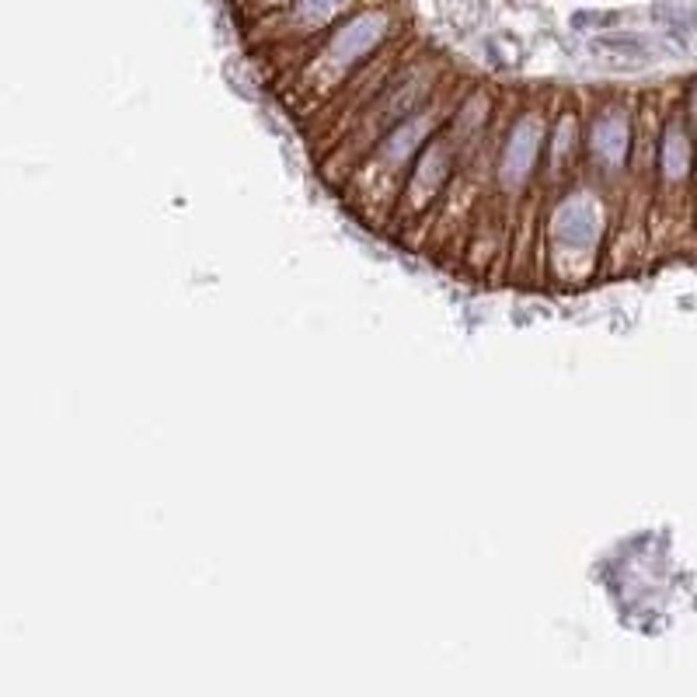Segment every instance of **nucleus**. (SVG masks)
<instances>
[{"label":"nucleus","mask_w":697,"mask_h":697,"mask_svg":"<svg viewBox=\"0 0 697 697\" xmlns=\"http://www.w3.org/2000/svg\"><path fill=\"white\" fill-rule=\"evenodd\" d=\"M461 161H464V151L457 147V140L450 136V130L443 123V130L426 143V151L419 154L412 175H408V182L401 188L391 234H398L401 242H416V227H419V245L426 242L447 188L457 178Z\"/></svg>","instance_id":"7"},{"label":"nucleus","mask_w":697,"mask_h":697,"mask_svg":"<svg viewBox=\"0 0 697 697\" xmlns=\"http://www.w3.org/2000/svg\"><path fill=\"white\" fill-rule=\"evenodd\" d=\"M461 94H447V88L432 102H426L416 115H408L401 126H394L377 147L363 157V164L349 175V182L339 188L346 206L363 216L370 227H391L394 209L401 199V188L412 175L419 154L426 143L443 130L453 105Z\"/></svg>","instance_id":"2"},{"label":"nucleus","mask_w":697,"mask_h":697,"mask_svg":"<svg viewBox=\"0 0 697 697\" xmlns=\"http://www.w3.org/2000/svg\"><path fill=\"white\" fill-rule=\"evenodd\" d=\"M694 206H697V143H694L684 105H677L663 115L648 242H663L666 227L669 230L687 227Z\"/></svg>","instance_id":"5"},{"label":"nucleus","mask_w":697,"mask_h":697,"mask_svg":"<svg viewBox=\"0 0 697 697\" xmlns=\"http://www.w3.org/2000/svg\"><path fill=\"white\" fill-rule=\"evenodd\" d=\"M638 105L621 91L599 94L586 105V164L583 175L621 203L632 172Z\"/></svg>","instance_id":"6"},{"label":"nucleus","mask_w":697,"mask_h":697,"mask_svg":"<svg viewBox=\"0 0 697 697\" xmlns=\"http://www.w3.org/2000/svg\"><path fill=\"white\" fill-rule=\"evenodd\" d=\"M440 91H443V78L432 63H401L391 74V81L373 94V102L352 119L349 130L335 140V147L321 157L325 182L342 188L377 143L394 126H401L408 115H416L426 102L437 99Z\"/></svg>","instance_id":"4"},{"label":"nucleus","mask_w":697,"mask_h":697,"mask_svg":"<svg viewBox=\"0 0 697 697\" xmlns=\"http://www.w3.org/2000/svg\"><path fill=\"white\" fill-rule=\"evenodd\" d=\"M391 32L394 18L388 8H363L356 14H346L331 32H325L318 50L300 63L290 84L294 105H300L304 112L331 105L359 70L370 66L383 53V42L391 39Z\"/></svg>","instance_id":"3"},{"label":"nucleus","mask_w":697,"mask_h":697,"mask_svg":"<svg viewBox=\"0 0 697 697\" xmlns=\"http://www.w3.org/2000/svg\"><path fill=\"white\" fill-rule=\"evenodd\" d=\"M356 0H290L279 18L283 39H315L331 32Z\"/></svg>","instance_id":"8"},{"label":"nucleus","mask_w":697,"mask_h":697,"mask_svg":"<svg viewBox=\"0 0 697 697\" xmlns=\"http://www.w3.org/2000/svg\"><path fill=\"white\" fill-rule=\"evenodd\" d=\"M621 224V203L593 185L586 175L565 185L558 196L541 203L537 221V255L551 283L562 290H580L596 269L607 266L614 234Z\"/></svg>","instance_id":"1"}]
</instances>
